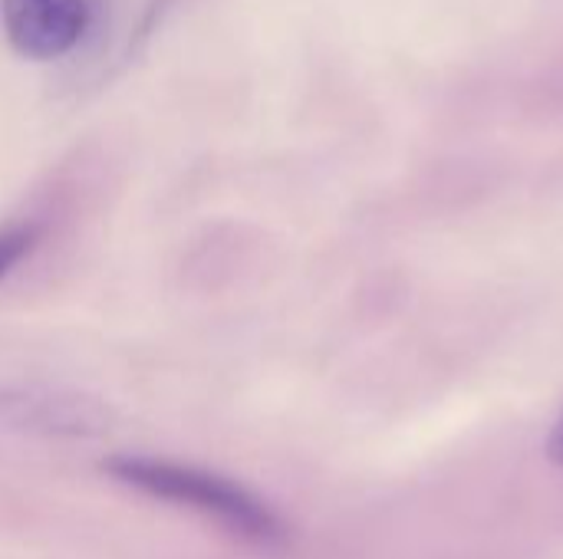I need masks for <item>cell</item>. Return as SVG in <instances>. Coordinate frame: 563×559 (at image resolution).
<instances>
[{
  "label": "cell",
  "mask_w": 563,
  "mask_h": 559,
  "mask_svg": "<svg viewBox=\"0 0 563 559\" xmlns=\"http://www.w3.org/2000/svg\"><path fill=\"white\" fill-rule=\"evenodd\" d=\"M0 415L20 428L43 435H102L109 428V412L86 395H49V392H23L3 395Z\"/></svg>",
  "instance_id": "cell-3"
},
{
  "label": "cell",
  "mask_w": 563,
  "mask_h": 559,
  "mask_svg": "<svg viewBox=\"0 0 563 559\" xmlns=\"http://www.w3.org/2000/svg\"><path fill=\"white\" fill-rule=\"evenodd\" d=\"M40 241V231L33 224H13L0 231V277L10 273V267H16Z\"/></svg>",
  "instance_id": "cell-4"
},
{
  "label": "cell",
  "mask_w": 563,
  "mask_h": 559,
  "mask_svg": "<svg viewBox=\"0 0 563 559\" xmlns=\"http://www.w3.org/2000/svg\"><path fill=\"white\" fill-rule=\"evenodd\" d=\"M10 46L36 63L69 53L89 23V0H0Z\"/></svg>",
  "instance_id": "cell-2"
},
{
  "label": "cell",
  "mask_w": 563,
  "mask_h": 559,
  "mask_svg": "<svg viewBox=\"0 0 563 559\" xmlns=\"http://www.w3.org/2000/svg\"><path fill=\"white\" fill-rule=\"evenodd\" d=\"M548 458L563 468V415L558 418V425H554V432H551V438H548Z\"/></svg>",
  "instance_id": "cell-5"
},
{
  "label": "cell",
  "mask_w": 563,
  "mask_h": 559,
  "mask_svg": "<svg viewBox=\"0 0 563 559\" xmlns=\"http://www.w3.org/2000/svg\"><path fill=\"white\" fill-rule=\"evenodd\" d=\"M102 471L125 484L135 488L155 501H168L188 511H198L201 517L221 524L228 534L261 544V547H280L287 540V527L280 524V517L261 501L254 497L247 488L191 468V465H178V461H162V458H139V455H115L102 461Z\"/></svg>",
  "instance_id": "cell-1"
}]
</instances>
